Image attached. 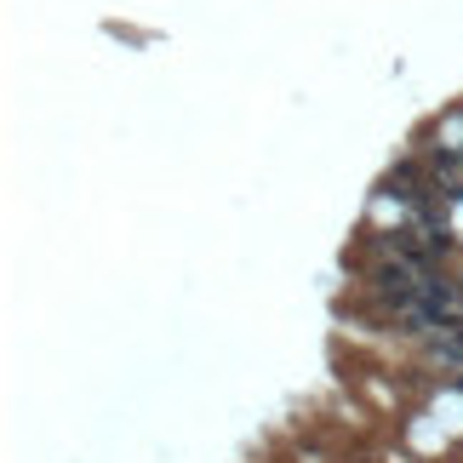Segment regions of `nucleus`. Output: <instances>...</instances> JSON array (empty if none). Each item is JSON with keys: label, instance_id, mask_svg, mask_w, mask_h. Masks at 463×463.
Masks as SVG:
<instances>
[{"label": "nucleus", "instance_id": "obj_2", "mask_svg": "<svg viewBox=\"0 0 463 463\" xmlns=\"http://www.w3.org/2000/svg\"><path fill=\"white\" fill-rule=\"evenodd\" d=\"M435 418L447 423V430H463V401H458V395H440V406H435Z\"/></svg>", "mask_w": 463, "mask_h": 463}, {"label": "nucleus", "instance_id": "obj_1", "mask_svg": "<svg viewBox=\"0 0 463 463\" xmlns=\"http://www.w3.org/2000/svg\"><path fill=\"white\" fill-rule=\"evenodd\" d=\"M447 423H412V447H423V452H435V447H447Z\"/></svg>", "mask_w": 463, "mask_h": 463}]
</instances>
